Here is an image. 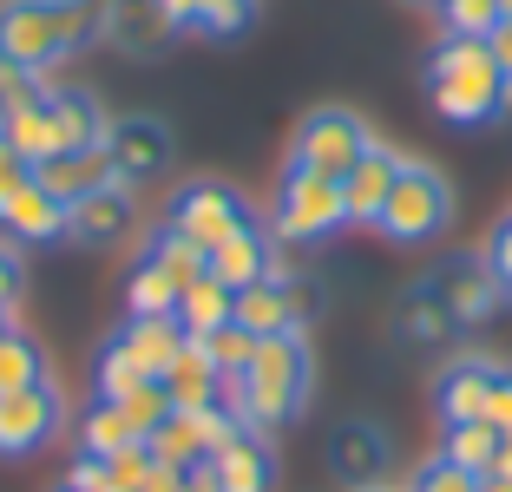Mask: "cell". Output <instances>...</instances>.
I'll use <instances>...</instances> for the list:
<instances>
[{"label":"cell","mask_w":512,"mask_h":492,"mask_svg":"<svg viewBox=\"0 0 512 492\" xmlns=\"http://www.w3.org/2000/svg\"><path fill=\"white\" fill-rule=\"evenodd\" d=\"M112 33V0H0V60L53 73Z\"/></svg>","instance_id":"cell-1"},{"label":"cell","mask_w":512,"mask_h":492,"mask_svg":"<svg viewBox=\"0 0 512 492\" xmlns=\"http://www.w3.org/2000/svg\"><path fill=\"white\" fill-rule=\"evenodd\" d=\"M309 388H316V355L302 342V328H289V335L256 342L250 368L230 381V414L250 433H276L309 407Z\"/></svg>","instance_id":"cell-2"},{"label":"cell","mask_w":512,"mask_h":492,"mask_svg":"<svg viewBox=\"0 0 512 492\" xmlns=\"http://www.w3.org/2000/svg\"><path fill=\"white\" fill-rule=\"evenodd\" d=\"M421 79H427L434 112L447 125H460V132H486V125H499L512 112V86L480 40H440L427 53Z\"/></svg>","instance_id":"cell-3"},{"label":"cell","mask_w":512,"mask_h":492,"mask_svg":"<svg viewBox=\"0 0 512 492\" xmlns=\"http://www.w3.org/2000/svg\"><path fill=\"white\" fill-rule=\"evenodd\" d=\"M453 224V184L440 164L427 158H401V171H394V191L388 204H381L375 230L388 243H401V250H421V243H440Z\"/></svg>","instance_id":"cell-4"},{"label":"cell","mask_w":512,"mask_h":492,"mask_svg":"<svg viewBox=\"0 0 512 492\" xmlns=\"http://www.w3.org/2000/svg\"><path fill=\"white\" fill-rule=\"evenodd\" d=\"M342 224H348L342 184L283 158V178H276V197H270V237L289 243V250H309V243H329Z\"/></svg>","instance_id":"cell-5"},{"label":"cell","mask_w":512,"mask_h":492,"mask_svg":"<svg viewBox=\"0 0 512 492\" xmlns=\"http://www.w3.org/2000/svg\"><path fill=\"white\" fill-rule=\"evenodd\" d=\"M243 224H256V210H250V197H243L237 184H224V178H191V184H178V191H171L165 224H158V230H171V237L197 243V250L211 256L217 243L237 237Z\"/></svg>","instance_id":"cell-6"},{"label":"cell","mask_w":512,"mask_h":492,"mask_svg":"<svg viewBox=\"0 0 512 492\" xmlns=\"http://www.w3.org/2000/svg\"><path fill=\"white\" fill-rule=\"evenodd\" d=\"M368 151H375V132H368L362 112H348V105H316V112L296 125V138H289V158L322 171V178H335V184H342Z\"/></svg>","instance_id":"cell-7"},{"label":"cell","mask_w":512,"mask_h":492,"mask_svg":"<svg viewBox=\"0 0 512 492\" xmlns=\"http://www.w3.org/2000/svg\"><path fill=\"white\" fill-rule=\"evenodd\" d=\"M421 289L447 309V322L453 328H480V322H493L499 315V283H493V269L480 263V256H440L434 269L421 276Z\"/></svg>","instance_id":"cell-8"},{"label":"cell","mask_w":512,"mask_h":492,"mask_svg":"<svg viewBox=\"0 0 512 492\" xmlns=\"http://www.w3.org/2000/svg\"><path fill=\"white\" fill-rule=\"evenodd\" d=\"M322 309V289L302 283V276H283V269H270L263 283L237 289V315L230 322H243L256 335V342H270V335H289V328H302V315Z\"/></svg>","instance_id":"cell-9"},{"label":"cell","mask_w":512,"mask_h":492,"mask_svg":"<svg viewBox=\"0 0 512 492\" xmlns=\"http://www.w3.org/2000/svg\"><path fill=\"white\" fill-rule=\"evenodd\" d=\"M171 151H178V138H171L165 119H151V112H125V119L106 125V164L119 184H151L171 171Z\"/></svg>","instance_id":"cell-10"},{"label":"cell","mask_w":512,"mask_h":492,"mask_svg":"<svg viewBox=\"0 0 512 492\" xmlns=\"http://www.w3.org/2000/svg\"><path fill=\"white\" fill-rule=\"evenodd\" d=\"M60 427H66V401L53 381L0 394V460H33Z\"/></svg>","instance_id":"cell-11"},{"label":"cell","mask_w":512,"mask_h":492,"mask_svg":"<svg viewBox=\"0 0 512 492\" xmlns=\"http://www.w3.org/2000/svg\"><path fill=\"white\" fill-rule=\"evenodd\" d=\"M237 427H243V420L230 414V407H217V401H211V407H171V414L158 420V433H151L145 447L158 453L165 466H178V473H184L191 460H211V453L224 447V440H230Z\"/></svg>","instance_id":"cell-12"},{"label":"cell","mask_w":512,"mask_h":492,"mask_svg":"<svg viewBox=\"0 0 512 492\" xmlns=\"http://www.w3.org/2000/svg\"><path fill=\"white\" fill-rule=\"evenodd\" d=\"M184 342H191V335L178 328V315H125V322L112 328L99 348H106V355H119L125 368H138L145 381H165V368L178 361Z\"/></svg>","instance_id":"cell-13"},{"label":"cell","mask_w":512,"mask_h":492,"mask_svg":"<svg viewBox=\"0 0 512 492\" xmlns=\"http://www.w3.org/2000/svg\"><path fill=\"white\" fill-rule=\"evenodd\" d=\"M329 466L342 486H381L394 466V440L381 420H335L329 427Z\"/></svg>","instance_id":"cell-14"},{"label":"cell","mask_w":512,"mask_h":492,"mask_svg":"<svg viewBox=\"0 0 512 492\" xmlns=\"http://www.w3.org/2000/svg\"><path fill=\"white\" fill-rule=\"evenodd\" d=\"M132 224H138V191H132V184H106V191L66 204V237L86 243V250H112V243H125Z\"/></svg>","instance_id":"cell-15"},{"label":"cell","mask_w":512,"mask_h":492,"mask_svg":"<svg viewBox=\"0 0 512 492\" xmlns=\"http://www.w3.org/2000/svg\"><path fill=\"white\" fill-rule=\"evenodd\" d=\"M493 374H499L493 355H453V361H440L434 388H427L440 427H453V420H480L486 414V394H493Z\"/></svg>","instance_id":"cell-16"},{"label":"cell","mask_w":512,"mask_h":492,"mask_svg":"<svg viewBox=\"0 0 512 492\" xmlns=\"http://www.w3.org/2000/svg\"><path fill=\"white\" fill-rule=\"evenodd\" d=\"M204 269H211L224 289H250V283H263L276 269V237H270V224L256 217V224H243L237 237H224L211 256H204Z\"/></svg>","instance_id":"cell-17"},{"label":"cell","mask_w":512,"mask_h":492,"mask_svg":"<svg viewBox=\"0 0 512 492\" xmlns=\"http://www.w3.org/2000/svg\"><path fill=\"white\" fill-rule=\"evenodd\" d=\"M211 466H217V486H224V492H276V447H270V433L237 427L224 447L211 453Z\"/></svg>","instance_id":"cell-18"},{"label":"cell","mask_w":512,"mask_h":492,"mask_svg":"<svg viewBox=\"0 0 512 492\" xmlns=\"http://www.w3.org/2000/svg\"><path fill=\"white\" fill-rule=\"evenodd\" d=\"M33 178H40L46 197H60V204H79V197H92V191H106V184H119V178H112V164H106V145L53 151V158H46Z\"/></svg>","instance_id":"cell-19"},{"label":"cell","mask_w":512,"mask_h":492,"mask_svg":"<svg viewBox=\"0 0 512 492\" xmlns=\"http://www.w3.org/2000/svg\"><path fill=\"white\" fill-rule=\"evenodd\" d=\"M394 171H401V151H388V145H375L355 171L342 178V204H348V224H362V230H375V217H381V204H388V191H394Z\"/></svg>","instance_id":"cell-20"},{"label":"cell","mask_w":512,"mask_h":492,"mask_svg":"<svg viewBox=\"0 0 512 492\" xmlns=\"http://www.w3.org/2000/svg\"><path fill=\"white\" fill-rule=\"evenodd\" d=\"M165 27H191L204 40H237L256 20V0H151Z\"/></svg>","instance_id":"cell-21"},{"label":"cell","mask_w":512,"mask_h":492,"mask_svg":"<svg viewBox=\"0 0 512 492\" xmlns=\"http://www.w3.org/2000/svg\"><path fill=\"white\" fill-rule=\"evenodd\" d=\"M46 112H53V132H60V151H79V145H106V112L86 86H46Z\"/></svg>","instance_id":"cell-22"},{"label":"cell","mask_w":512,"mask_h":492,"mask_svg":"<svg viewBox=\"0 0 512 492\" xmlns=\"http://www.w3.org/2000/svg\"><path fill=\"white\" fill-rule=\"evenodd\" d=\"M178 296H184V283L171 276L158 243L138 250V263L125 269V315H178Z\"/></svg>","instance_id":"cell-23"},{"label":"cell","mask_w":512,"mask_h":492,"mask_svg":"<svg viewBox=\"0 0 512 492\" xmlns=\"http://www.w3.org/2000/svg\"><path fill=\"white\" fill-rule=\"evenodd\" d=\"M158 388H165L171 407H211L217 388H224V374H217V361H211V348H204V342H184Z\"/></svg>","instance_id":"cell-24"},{"label":"cell","mask_w":512,"mask_h":492,"mask_svg":"<svg viewBox=\"0 0 512 492\" xmlns=\"http://www.w3.org/2000/svg\"><path fill=\"white\" fill-rule=\"evenodd\" d=\"M0 230H7L14 243H53V237H66V204H60V197H46L40 178H33L14 204L0 210Z\"/></svg>","instance_id":"cell-25"},{"label":"cell","mask_w":512,"mask_h":492,"mask_svg":"<svg viewBox=\"0 0 512 492\" xmlns=\"http://www.w3.org/2000/svg\"><path fill=\"white\" fill-rule=\"evenodd\" d=\"M460 328L447 322V309H440L434 296H427L421 283L401 296V309H394V342H407V348H447Z\"/></svg>","instance_id":"cell-26"},{"label":"cell","mask_w":512,"mask_h":492,"mask_svg":"<svg viewBox=\"0 0 512 492\" xmlns=\"http://www.w3.org/2000/svg\"><path fill=\"white\" fill-rule=\"evenodd\" d=\"M230 315H237V289H224V283L211 276V269H204V283H191V289L178 296V328L191 335V342L217 335V328H224Z\"/></svg>","instance_id":"cell-27"},{"label":"cell","mask_w":512,"mask_h":492,"mask_svg":"<svg viewBox=\"0 0 512 492\" xmlns=\"http://www.w3.org/2000/svg\"><path fill=\"white\" fill-rule=\"evenodd\" d=\"M0 138H7V145L20 151V158L33 164V171H40L46 158H53V151H60V132H53V112H46V92L33 105H20V112H7V119H0Z\"/></svg>","instance_id":"cell-28"},{"label":"cell","mask_w":512,"mask_h":492,"mask_svg":"<svg viewBox=\"0 0 512 492\" xmlns=\"http://www.w3.org/2000/svg\"><path fill=\"white\" fill-rule=\"evenodd\" d=\"M499 440H506V433H499L493 420H453V427H440V460H453V466H467V473L486 479Z\"/></svg>","instance_id":"cell-29"},{"label":"cell","mask_w":512,"mask_h":492,"mask_svg":"<svg viewBox=\"0 0 512 492\" xmlns=\"http://www.w3.org/2000/svg\"><path fill=\"white\" fill-rule=\"evenodd\" d=\"M33 381H53V374H46V348L33 342L27 328H7V335H0V394H14V388H33Z\"/></svg>","instance_id":"cell-30"},{"label":"cell","mask_w":512,"mask_h":492,"mask_svg":"<svg viewBox=\"0 0 512 492\" xmlns=\"http://www.w3.org/2000/svg\"><path fill=\"white\" fill-rule=\"evenodd\" d=\"M132 440H138L132 420H125V407H112V401H92L86 420H79V453H92V460H112V453H125Z\"/></svg>","instance_id":"cell-31"},{"label":"cell","mask_w":512,"mask_h":492,"mask_svg":"<svg viewBox=\"0 0 512 492\" xmlns=\"http://www.w3.org/2000/svg\"><path fill=\"white\" fill-rule=\"evenodd\" d=\"M427 14H434L440 40H486L499 27V0H434Z\"/></svg>","instance_id":"cell-32"},{"label":"cell","mask_w":512,"mask_h":492,"mask_svg":"<svg viewBox=\"0 0 512 492\" xmlns=\"http://www.w3.org/2000/svg\"><path fill=\"white\" fill-rule=\"evenodd\" d=\"M204 348H211L217 374H224V381H237V374L250 368V355H256V335H250L243 322H224L217 335H204Z\"/></svg>","instance_id":"cell-33"},{"label":"cell","mask_w":512,"mask_h":492,"mask_svg":"<svg viewBox=\"0 0 512 492\" xmlns=\"http://www.w3.org/2000/svg\"><path fill=\"white\" fill-rule=\"evenodd\" d=\"M106 473H112V486H119V492H145L151 473H158V453H151L145 440H132L125 453H112V460H106Z\"/></svg>","instance_id":"cell-34"},{"label":"cell","mask_w":512,"mask_h":492,"mask_svg":"<svg viewBox=\"0 0 512 492\" xmlns=\"http://www.w3.org/2000/svg\"><path fill=\"white\" fill-rule=\"evenodd\" d=\"M480 263L493 269L499 296H512V210H499V217H493V230H486V243H480Z\"/></svg>","instance_id":"cell-35"},{"label":"cell","mask_w":512,"mask_h":492,"mask_svg":"<svg viewBox=\"0 0 512 492\" xmlns=\"http://www.w3.org/2000/svg\"><path fill=\"white\" fill-rule=\"evenodd\" d=\"M407 492H480V473H467V466H453V460H421V473H414V486Z\"/></svg>","instance_id":"cell-36"},{"label":"cell","mask_w":512,"mask_h":492,"mask_svg":"<svg viewBox=\"0 0 512 492\" xmlns=\"http://www.w3.org/2000/svg\"><path fill=\"white\" fill-rule=\"evenodd\" d=\"M40 92H46L40 73H27V66H14V60H0V119H7V112H20V105H33Z\"/></svg>","instance_id":"cell-37"},{"label":"cell","mask_w":512,"mask_h":492,"mask_svg":"<svg viewBox=\"0 0 512 492\" xmlns=\"http://www.w3.org/2000/svg\"><path fill=\"white\" fill-rule=\"evenodd\" d=\"M20 296H27V256L14 237H0V309H20Z\"/></svg>","instance_id":"cell-38"},{"label":"cell","mask_w":512,"mask_h":492,"mask_svg":"<svg viewBox=\"0 0 512 492\" xmlns=\"http://www.w3.org/2000/svg\"><path fill=\"white\" fill-rule=\"evenodd\" d=\"M27 184H33V164H27V158H20V151H14V145H7V138H0V210L14 204V197H20V191H27Z\"/></svg>","instance_id":"cell-39"},{"label":"cell","mask_w":512,"mask_h":492,"mask_svg":"<svg viewBox=\"0 0 512 492\" xmlns=\"http://www.w3.org/2000/svg\"><path fill=\"white\" fill-rule=\"evenodd\" d=\"M480 420H493V427L512 440V368L493 374V394H486V414H480Z\"/></svg>","instance_id":"cell-40"},{"label":"cell","mask_w":512,"mask_h":492,"mask_svg":"<svg viewBox=\"0 0 512 492\" xmlns=\"http://www.w3.org/2000/svg\"><path fill=\"white\" fill-rule=\"evenodd\" d=\"M106 486H112L106 460H92V453H79V460L66 466V492H106Z\"/></svg>","instance_id":"cell-41"},{"label":"cell","mask_w":512,"mask_h":492,"mask_svg":"<svg viewBox=\"0 0 512 492\" xmlns=\"http://www.w3.org/2000/svg\"><path fill=\"white\" fill-rule=\"evenodd\" d=\"M486 53H493V66H499V73H506V86H512V20H499V27L493 33H486Z\"/></svg>","instance_id":"cell-42"},{"label":"cell","mask_w":512,"mask_h":492,"mask_svg":"<svg viewBox=\"0 0 512 492\" xmlns=\"http://www.w3.org/2000/svg\"><path fill=\"white\" fill-rule=\"evenodd\" d=\"M184 492H224V486H217V466L191 460V466H184Z\"/></svg>","instance_id":"cell-43"},{"label":"cell","mask_w":512,"mask_h":492,"mask_svg":"<svg viewBox=\"0 0 512 492\" xmlns=\"http://www.w3.org/2000/svg\"><path fill=\"white\" fill-rule=\"evenodd\" d=\"M486 479H499V486H512V440H499L493 466H486Z\"/></svg>","instance_id":"cell-44"},{"label":"cell","mask_w":512,"mask_h":492,"mask_svg":"<svg viewBox=\"0 0 512 492\" xmlns=\"http://www.w3.org/2000/svg\"><path fill=\"white\" fill-rule=\"evenodd\" d=\"M480 492H512V486H499V479H480Z\"/></svg>","instance_id":"cell-45"},{"label":"cell","mask_w":512,"mask_h":492,"mask_svg":"<svg viewBox=\"0 0 512 492\" xmlns=\"http://www.w3.org/2000/svg\"><path fill=\"white\" fill-rule=\"evenodd\" d=\"M348 492H394V486H388V479H381V486H348Z\"/></svg>","instance_id":"cell-46"},{"label":"cell","mask_w":512,"mask_h":492,"mask_svg":"<svg viewBox=\"0 0 512 492\" xmlns=\"http://www.w3.org/2000/svg\"><path fill=\"white\" fill-rule=\"evenodd\" d=\"M7 328H14V309H0V335H7Z\"/></svg>","instance_id":"cell-47"},{"label":"cell","mask_w":512,"mask_h":492,"mask_svg":"<svg viewBox=\"0 0 512 492\" xmlns=\"http://www.w3.org/2000/svg\"><path fill=\"white\" fill-rule=\"evenodd\" d=\"M499 20H512V0H499Z\"/></svg>","instance_id":"cell-48"},{"label":"cell","mask_w":512,"mask_h":492,"mask_svg":"<svg viewBox=\"0 0 512 492\" xmlns=\"http://www.w3.org/2000/svg\"><path fill=\"white\" fill-rule=\"evenodd\" d=\"M407 7H434V0H407Z\"/></svg>","instance_id":"cell-49"},{"label":"cell","mask_w":512,"mask_h":492,"mask_svg":"<svg viewBox=\"0 0 512 492\" xmlns=\"http://www.w3.org/2000/svg\"><path fill=\"white\" fill-rule=\"evenodd\" d=\"M60 492H66V486H60ZM106 492H119V486H106Z\"/></svg>","instance_id":"cell-50"}]
</instances>
